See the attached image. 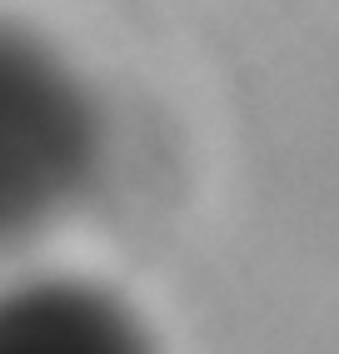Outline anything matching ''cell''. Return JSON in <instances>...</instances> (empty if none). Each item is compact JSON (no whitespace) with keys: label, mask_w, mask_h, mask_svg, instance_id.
Instances as JSON below:
<instances>
[{"label":"cell","mask_w":339,"mask_h":354,"mask_svg":"<svg viewBox=\"0 0 339 354\" xmlns=\"http://www.w3.org/2000/svg\"><path fill=\"white\" fill-rule=\"evenodd\" d=\"M105 160L95 90L40 30L0 15V254L51 234Z\"/></svg>","instance_id":"1"},{"label":"cell","mask_w":339,"mask_h":354,"mask_svg":"<svg viewBox=\"0 0 339 354\" xmlns=\"http://www.w3.org/2000/svg\"><path fill=\"white\" fill-rule=\"evenodd\" d=\"M0 354H155V344L110 290L35 274L0 290Z\"/></svg>","instance_id":"2"}]
</instances>
